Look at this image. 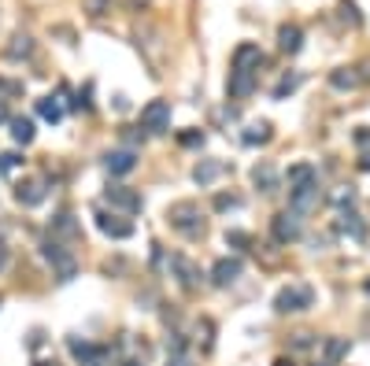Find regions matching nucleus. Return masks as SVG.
Instances as JSON below:
<instances>
[{
	"label": "nucleus",
	"mask_w": 370,
	"mask_h": 366,
	"mask_svg": "<svg viewBox=\"0 0 370 366\" xmlns=\"http://www.w3.org/2000/svg\"><path fill=\"white\" fill-rule=\"evenodd\" d=\"M167 366H192V362H189V355L182 352V355H170V362H167Z\"/></svg>",
	"instance_id": "38"
},
{
	"label": "nucleus",
	"mask_w": 370,
	"mask_h": 366,
	"mask_svg": "<svg viewBox=\"0 0 370 366\" xmlns=\"http://www.w3.org/2000/svg\"><path fill=\"white\" fill-rule=\"evenodd\" d=\"M226 244H233V248H245V244H248V233L230 229V233H226Z\"/></svg>",
	"instance_id": "33"
},
{
	"label": "nucleus",
	"mask_w": 370,
	"mask_h": 366,
	"mask_svg": "<svg viewBox=\"0 0 370 366\" xmlns=\"http://www.w3.org/2000/svg\"><path fill=\"white\" fill-rule=\"evenodd\" d=\"M330 86H333V89H356V86H359V74L348 71V67H341V71L330 74Z\"/></svg>",
	"instance_id": "27"
},
{
	"label": "nucleus",
	"mask_w": 370,
	"mask_h": 366,
	"mask_svg": "<svg viewBox=\"0 0 370 366\" xmlns=\"http://www.w3.org/2000/svg\"><path fill=\"white\" fill-rule=\"evenodd\" d=\"M245 274V263H241L237 256H226V259H219L215 266H212V281L219 289H226V285H233V281Z\"/></svg>",
	"instance_id": "12"
},
{
	"label": "nucleus",
	"mask_w": 370,
	"mask_h": 366,
	"mask_svg": "<svg viewBox=\"0 0 370 366\" xmlns=\"http://www.w3.org/2000/svg\"><path fill=\"white\" fill-rule=\"evenodd\" d=\"M356 144H359V148H366V144H370V126L356 130Z\"/></svg>",
	"instance_id": "36"
},
{
	"label": "nucleus",
	"mask_w": 370,
	"mask_h": 366,
	"mask_svg": "<svg viewBox=\"0 0 370 366\" xmlns=\"http://www.w3.org/2000/svg\"><path fill=\"white\" fill-rule=\"evenodd\" d=\"M185 148H197V144H204V133L200 130H189V133H182V137H178Z\"/></svg>",
	"instance_id": "32"
},
{
	"label": "nucleus",
	"mask_w": 370,
	"mask_h": 366,
	"mask_svg": "<svg viewBox=\"0 0 370 366\" xmlns=\"http://www.w3.org/2000/svg\"><path fill=\"white\" fill-rule=\"evenodd\" d=\"M141 126L149 133H167L170 130V100H149L141 108Z\"/></svg>",
	"instance_id": "4"
},
{
	"label": "nucleus",
	"mask_w": 370,
	"mask_h": 366,
	"mask_svg": "<svg viewBox=\"0 0 370 366\" xmlns=\"http://www.w3.org/2000/svg\"><path fill=\"white\" fill-rule=\"evenodd\" d=\"M285 181H289V189H300V185H308V181H318V171L311 163H296V166H289Z\"/></svg>",
	"instance_id": "20"
},
{
	"label": "nucleus",
	"mask_w": 370,
	"mask_h": 366,
	"mask_svg": "<svg viewBox=\"0 0 370 366\" xmlns=\"http://www.w3.org/2000/svg\"><path fill=\"white\" fill-rule=\"evenodd\" d=\"M104 200L111 204V211H122V215H137L141 211V193L130 185H108Z\"/></svg>",
	"instance_id": "6"
},
{
	"label": "nucleus",
	"mask_w": 370,
	"mask_h": 366,
	"mask_svg": "<svg viewBox=\"0 0 370 366\" xmlns=\"http://www.w3.org/2000/svg\"><path fill=\"white\" fill-rule=\"evenodd\" d=\"M93 219H96V229H100L104 237H111V241L134 237V222H122V219H115V215H108V211H96Z\"/></svg>",
	"instance_id": "11"
},
{
	"label": "nucleus",
	"mask_w": 370,
	"mask_h": 366,
	"mask_svg": "<svg viewBox=\"0 0 370 366\" xmlns=\"http://www.w3.org/2000/svg\"><path fill=\"white\" fill-rule=\"evenodd\" d=\"M167 222L174 233H182V237H200L204 233V219H200V207L192 204V200H178V204L167 207Z\"/></svg>",
	"instance_id": "1"
},
{
	"label": "nucleus",
	"mask_w": 370,
	"mask_h": 366,
	"mask_svg": "<svg viewBox=\"0 0 370 366\" xmlns=\"http://www.w3.org/2000/svg\"><path fill=\"white\" fill-rule=\"evenodd\" d=\"M167 266H170V274L178 278V285H182V289H189V292H192V289H200L204 274H200V266L192 263L189 256H170V263H167Z\"/></svg>",
	"instance_id": "7"
},
{
	"label": "nucleus",
	"mask_w": 370,
	"mask_h": 366,
	"mask_svg": "<svg viewBox=\"0 0 370 366\" xmlns=\"http://www.w3.org/2000/svg\"><path fill=\"white\" fill-rule=\"evenodd\" d=\"M233 207H241V200H237L233 193H230V196H226V193L215 196V211H233Z\"/></svg>",
	"instance_id": "29"
},
{
	"label": "nucleus",
	"mask_w": 370,
	"mask_h": 366,
	"mask_svg": "<svg viewBox=\"0 0 370 366\" xmlns=\"http://www.w3.org/2000/svg\"><path fill=\"white\" fill-rule=\"evenodd\" d=\"M337 229H341L345 237H352L356 244H363V241H366V222L359 219L356 211H341V219H337Z\"/></svg>",
	"instance_id": "17"
},
{
	"label": "nucleus",
	"mask_w": 370,
	"mask_h": 366,
	"mask_svg": "<svg viewBox=\"0 0 370 366\" xmlns=\"http://www.w3.org/2000/svg\"><path fill=\"white\" fill-rule=\"evenodd\" d=\"M274 133H270V122H252L245 133H241V144L245 148H255V144H267Z\"/></svg>",
	"instance_id": "22"
},
{
	"label": "nucleus",
	"mask_w": 370,
	"mask_h": 366,
	"mask_svg": "<svg viewBox=\"0 0 370 366\" xmlns=\"http://www.w3.org/2000/svg\"><path fill=\"white\" fill-rule=\"evenodd\" d=\"M41 252H45L48 263H52V270H56V278L63 281V285H67V281H74V274H78V259H74L56 237H48V241L41 244Z\"/></svg>",
	"instance_id": "2"
},
{
	"label": "nucleus",
	"mask_w": 370,
	"mask_h": 366,
	"mask_svg": "<svg viewBox=\"0 0 370 366\" xmlns=\"http://www.w3.org/2000/svg\"><path fill=\"white\" fill-rule=\"evenodd\" d=\"M252 185L263 189V193H274V189H278V171H274L270 163H260V166L252 171Z\"/></svg>",
	"instance_id": "19"
},
{
	"label": "nucleus",
	"mask_w": 370,
	"mask_h": 366,
	"mask_svg": "<svg viewBox=\"0 0 370 366\" xmlns=\"http://www.w3.org/2000/svg\"><path fill=\"white\" fill-rule=\"evenodd\" d=\"M67 348H71V355L78 359V366H104V348H96L89 341H78V337H71Z\"/></svg>",
	"instance_id": "14"
},
{
	"label": "nucleus",
	"mask_w": 370,
	"mask_h": 366,
	"mask_svg": "<svg viewBox=\"0 0 370 366\" xmlns=\"http://www.w3.org/2000/svg\"><path fill=\"white\" fill-rule=\"evenodd\" d=\"M255 74H260V71H245V67H233V71H230V81H226V93H230L233 100L252 96V89H255Z\"/></svg>",
	"instance_id": "13"
},
{
	"label": "nucleus",
	"mask_w": 370,
	"mask_h": 366,
	"mask_svg": "<svg viewBox=\"0 0 370 366\" xmlns=\"http://www.w3.org/2000/svg\"><path fill=\"white\" fill-rule=\"evenodd\" d=\"M363 292H366V296H370V278H366V281H363Z\"/></svg>",
	"instance_id": "43"
},
{
	"label": "nucleus",
	"mask_w": 370,
	"mask_h": 366,
	"mask_svg": "<svg viewBox=\"0 0 370 366\" xmlns=\"http://www.w3.org/2000/svg\"><path fill=\"white\" fill-rule=\"evenodd\" d=\"M37 115H41L45 122H52V126L63 122V100L59 96H41L37 100Z\"/></svg>",
	"instance_id": "21"
},
{
	"label": "nucleus",
	"mask_w": 370,
	"mask_h": 366,
	"mask_svg": "<svg viewBox=\"0 0 370 366\" xmlns=\"http://www.w3.org/2000/svg\"><path fill=\"white\" fill-rule=\"evenodd\" d=\"M263 48L260 45H252V41H245V45H237L233 48V67H245V71H260L263 67Z\"/></svg>",
	"instance_id": "15"
},
{
	"label": "nucleus",
	"mask_w": 370,
	"mask_h": 366,
	"mask_svg": "<svg viewBox=\"0 0 370 366\" xmlns=\"http://www.w3.org/2000/svg\"><path fill=\"white\" fill-rule=\"evenodd\" d=\"M52 233H59V237H78V222L71 211H59L52 219Z\"/></svg>",
	"instance_id": "25"
},
{
	"label": "nucleus",
	"mask_w": 370,
	"mask_h": 366,
	"mask_svg": "<svg viewBox=\"0 0 370 366\" xmlns=\"http://www.w3.org/2000/svg\"><path fill=\"white\" fill-rule=\"evenodd\" d=\"M4 266H8V244L0 241V270H4Z\"/></svg>",
	"instance_id": "39"
},
{
	"label": "nucleus",
	"mask_w": 370,
	"mask_h": 366,
	"mask_svg": "<svg viewBox=\"0 0 370 366\" xmlns=\"http://www.w3.org/2000/svg\"><path fill=\"white\" fill-rule=\"evenodd\" d=\"M45 196H48V181L45 178H23L19 185H15V204L19 207H37Z\"/></svg>",
	"instance_id": "9"
},
{
	"label": "nucleus",
	"mask_w": 370,
	"mask_h": 366,
	"mask_svg": "<svg viewBox=\"0 0 370 366\" xmlns=\"http://www.w3.org/2000/svg\"><path fill=\"white\" fill-rule=\"evenodd\" d=\"M11 137L15 144H30L34 141V119H11Z\"/></svg>",
	"instance_id": "26"
},
{
	"label": "nucleus",
	"mask_w": 370,
	"mask_h": 366,
	"mask_svg": "<svg viewBox=\"0 0 370 366\" xmlns=\"http://www.w3.org/2000/svg\"><path fill=\"white\" fill-rule=\"evenodd\" d=\"M300 86V74H285L282 81H278V86H274V100H282V96H289V93H293Z\"/></svg>",
	"instance_id": "28"
},
{
	"label": "nucleus",
	"mask_w": 370,
	"mask_h": 366,
	"mask_svg": "<svg viewBox=\"0 0 370 366\" xmlns=\"http://www.w3.org/2000/svg\"><path fill=\"white\" fill-rule=\"evenodd\" d=\"M86 11L89 15H104L108 11V0H86Z\"/></svg>",
	"instance_id": "34"
},
{
	"label": "nucleus",
	"mask_w": 370,
	"mask_h": 366,
	"mask_svg": "<svg viewBox=\"0 0 370 366\" xmlns=\"http://www.w3.org/2000/svg\"><path fill=\"white\" fill-rule=\"evenodd\" d=\"M0 304H4V299H0Z\"/></svg>",
	"instance_id": "45"
},
{
	"label": "nucleus",
	"mask_w": 370,
	"mask_h": 366,
	"mask_svg": "<svg viewBox=\"0 0 370 366\" xmlns=\"http://www.w3.org/2000/svg\"><path fill=\"white\" fill-rule=\"evenodd\" d=\"M318 204H323V193H318V181H308V185H300V189H289V211L308 215V211H315Z\"/></svg>",
	"instance_id": "8"
},
{
	"label": "nucleus",
	"mask_w": 370,
	"mask_h": 366,
	"mask_svg": "<svg viewBox=\"0 0 370 366\" xmlns=\"http://www.w3.org/2000/svg\"><path fill=\"white\" fill-rule=\"evenodd\" d=\"M311 304H315L311 285H285V289L274 296V311H278V314H296V311H308Z\"/></svg>",
	"instance_id": "3"
},
{
	"label": "nucleus",
	"mask_w": 370,
	"mask_h": 366,
	"mask_svg": "<svg viewBox=\"0 0 370 366\" xmlns=\"http://www.w3.org/2000/svg\"><path fill=\"white\" fill-rule=\"evenodd\" d=\"M303 215H296V211H282V215H274V222H270V233H274V241L278 244H293V241H300L303 237Z\"/></svg>",
	"instance_id": "5"
},
{
	"label": "nucleus",
	"mask_w": 370,
	"mask_h": 366,
	"mask_svg": "<svg viewBox=\"0 0 370 366\" xmlns=\"http://www.w3.org/2000/svg\"><path fill=\"white\" fill-rule=\"evenodd\" d=\"M34 56V38L30 33H15L8 45V59H30Z\"/></svg>",
	"instance_id": "23"
},
{
	"label": "nucleus",
	"mask_w": 370,
	"mask_h": 366,
	"mask_svg": "<svg viewBox=\"0 0 370 366\" xmlns=\"http://www.w3.org/2000/svg\"><path fill=\"white\" fill-rule=\"evenodd\" d=\"M19 163H23V159L15 156V152H0V174H11Z\"/></svg>",
	"instance_id": "30"
},
{
	"label": "nucleus",
	"mask_w": 370,
	"mask_h": 366,
	"mask_svg": "<svg viewBox=\"0 0 370 366\" xmlns=\"http://www.w3.org/2000/svg\"><path fill=\"white\" fill-rule=\"evenodd\" d=\"M122 366H141V362H122Z\"/></svg>",
	"instance_id": "44"
},
{
	"label": "nucleus",
	"mask_w": 370,
	"mask_h": 366,
	"mask_svg": "<svg viewBox=\"0 0 370 366\" xmlns=\"http://www.w3.org/2000/svg\"><path fill=\"white\" fill-rule=\"evenodd\" d=\"M274 366H293V359H274Z\"/></svg>",
	"instance_id": "42"
},
{
	"label": "nucleus",
	"mask_w": 370,
	"mask_h": 366,
	"mask_svg": "<svg viewBox=\"0 0 370 366\" xmlns=\"http://www.w3.org/2000/svg\"><path fill=\"white\" fill-rule=\"evenodd\" d=\"M341 8H345V15H348V19H352V23H356V26H359V11H356V4H352V0H345V4H341Z\"/></svg>",
	"instance_id": "35"
},
{
	"label": "nucleus",
	"mask_w": 370,
	"mask_h": 366,
	"mask_svg": "<svg viewBox=\"0 0 370 366\" xmlns=\"http://www.w3.org/2000/svg\"><path fill=\"white\" fill-rule=\"evenodd\" d=\"M359 171H370V156H363V159H359Z\"/></svg>",
	"instance_id": "41"
},
{
	"label": "nucleus",
	"mask_w": 370,
	"mask_h": 366,
	"mask_svg": "<svg viewBox=\"0 0 370 366\" xmlns=\"http://www.w3.org/2000/svg\"><path fill=\"white\" fill-rule=\"evenodd\" d=\"M333 204H337V207H348V211H352V204H356V189H341V193L333 196Z\"/></svg>",
	"instance_id": "31"
},
{
	"label": "nucleus",
	"mask_w": 370,
	"mask_h": 366,
	"mask_svg": "<svg viewBox=\"0 0 370 366\" xmlns=\"http://www.w3.org/2000/svg\"><path fill=\"white\" fill-rule=\"evenodd\" d=\"M226 171V163H219V159H200L197 166H192V181H197L200 189H212L215 185V178Z\"/></svg>",
	"instance_id": "16"
},
{
	"label": "nucleus",
	"mask_w": 370,
	"mask_h": 366,
	"mask_svg": "<svg viewBox=\"0 0 370 366\" xmlns=\"http://www.w3.org/2000/svg\"><path fill=\"white\" fill-rule=\"evenodd\" d=\"M137 166V152L134 148H111V152L104 156V171L111 178H122V174H130Z\"/></svg>",
	"instance_id": "10"
},
{
	"label": "nucleus",
	"mask_w": 370,
	"mask_h": 366,
	"mask_svg": "<svg viewBox=\"0 0 370 366\" xmlns=\"http://www.w3.org/2000/svg\"><path fill=\"white\" fill-rule=\"evenodd\" d=\"M348 348H352V344H348V337H330V341H326V348H323V352H326V362H330V366H337V362H341V359L348 355Z\"/></svg>",
	"instance_id": "24"
},
{
	"label": "nucleus",
	"mask_w": 370,
	"mask_h": 366,
	"mask_svg": "<svg viewBox=\"0 0 370 366\" xmlns=\"http://www.w3.org/2000/svg\"><path fill=\"white\" fill-rule=\"evenodd\" d=\"M0 122H11V119H8V104H4V100H0Z\"/></svg>",
	"instance_id": "40"
},
{
	"label": "nucleus",
	"mask_w": 370,
	"mask_h": 366,
	"mask_svg": "<svg viewBox=\"0 0 370 366\" xmlns=\"http://www.w3.org/2000/svg\"><path fill=\"white\" fill-rule=\"evenodd\" d=\"M296 348H311L315 341H311V333H296V341H293Z\"/></svg>",
	"instance_id": "37"
},
{
	"label": "nucleus",
	"mask_w": 370,
	"mask_h": 366,
	"mask_svg": "<svg viewBox=\"0 0 370 366\" xmlns=\"http://www.w3.org/2000/svg\"><path fill=\"white\" fill-rule=\"evenodd\" d=\"M300 45H303V30H300L296 23H285V26L278 30V48H282V52H289V56H296Z\"/></svg>",
	"instance_id": "18"
}]
</instances>
